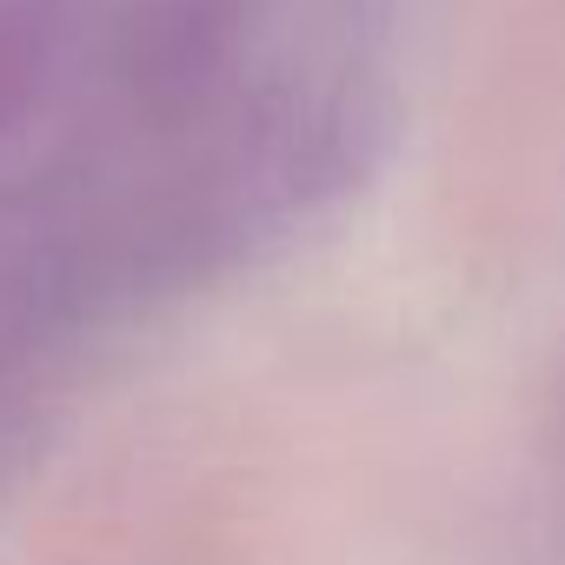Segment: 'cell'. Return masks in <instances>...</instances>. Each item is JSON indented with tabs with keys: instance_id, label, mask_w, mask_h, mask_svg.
Here are the masks:
<instances>
[{
	"instance_id": "6da1fadb",
	"label": "cell",
	"mask_w": 565,
	"mask_h": 565,
	"mask_svg": "<svg viewBox=\"0 0 565 565\" xmlns=\"http://www.w3.org/2000/svg\"><path fill=\"white\" fill-rule=\"evenodd\" d=\"M107 0H0V167L81 87Z\"/></svg>"
}]
</instances>
